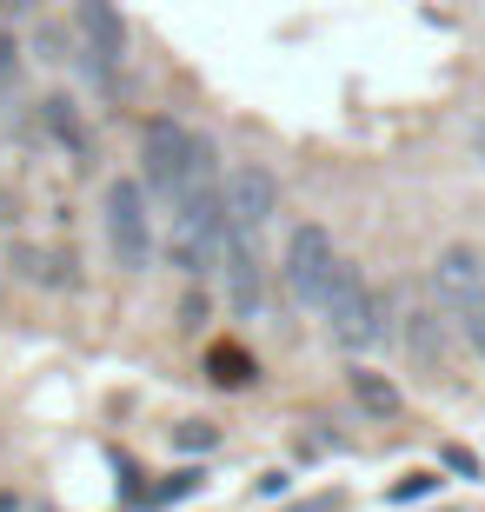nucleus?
<instances>
[{"instance_id":"obj_1","label":"nucleus","mask_w":485,"mask_h":512,"mask_svg":"<svg viewBox=\"0 0 485 512\" xmlns=\"http://www.w3.org/2000/svg\"><path fill=\"white\" fill-rule=\"evenodd\" d=\"M206 180H226L220 147H213L206 133H193L180 114H153L147 127H140V187H147L153 200L180 207V200H187L193 187H206Z\"/></svg>"},{"instance_id":"obj_2","label":"nucleus","mask_w":485,"mask_h":512,"mask_svg":"<svg viewBox=\"0 0 485 512\" xmlns=\"http://www.w3.org/2000/svg\"><path fill=\"white\" fill-rule=\"evenodd\" d=\"M319 320H326V340H333L339 353H353V360H359V353H373V346H386L392 333H399V300L379 293L353 260H339L333 286H326V306H319Z\"/></svg>"},{"instance_id":"obj_3","label":"nucleus","mask_w":485,"mask_h":512,"mask_svg":"<svg viewBox=\"0 0 485 512\" xmlns=\"http://www.w3.org/2000/svg\"><path fill=\"white\" fill-rule=\"evenodd\" d=\"M426 293L446 306L452 333L485 360V253L472 240H446L426 266Z\"/></svg>"},{"instance_id":"obj_4","label":"nucleus","mask_w":485,"mask_h":512,"mask_svg":"<svg viewBox=\"0 0 485 512\" xmlns=\"http://www.w3.org/2000/svg\"><path fill=\"white\" fill-rule=\"evenodd\" d=\"M160 247H167L173 273H187V280L220 273V253H226V180H206V187H193L187 200L173 207Z\"/></svg>"},{"instance_id":"obj_5","label":"nucleus","mask_w":485,"mask_h":512,"mask_svg":"<svg viewBox=\"0 0 485 512\" xmlns=\"http://www.w3.org/2000/svg\"><path fill=\"white\" fill-rule=\"evenodd\" d=\"M100 233H107V253L120 273H147L153 253H160V227H153V193L140 187V173H120L100 193Z\"/></svg>"},{"instance_id":"obj_6","label":"nucleus","mask_w":485,"mask_h":512,"mask_svg":"<svg viewBox=\"0 0 485 512\" xmlns=\"http://www.w3.org/2000/svg\"><path fill=\"white\" fill-rule=\"evenodd\" d=\"M339 240L319 220H299L293 233H286V253H280V280H286V300L293 306H306V313H319L326 306V286H333V273H339Z\"/></svg>"},{"instance_id":"obj_7","label":"nucleus","mask_w":485,"mask_h":512,"mask_svg":"<svg viewBox=\"0 0 485 512\" xmlns=\"http://www.w3.org/2000/svg\"><path fill=\"white\" fill-rule=\"evenodd\" d=\"M80 54L87 74L107 94H127V54H133V27L120 14V0H80Z\"/></svg>"},{"instance_id":"obj_8","label":"nucleus","mask_w":485,"mask_h":512,"mask_svg":"<svg viewBox=\"0 0 485 512\" xmlns=\"http://www.w3.org/2000/svg\"><path fill=\"white\" fill-rule=\"evenodd\" d=\"M273 213H280V180H273V167L240 160V167L226 173V227L260 240V233L273 227Z\"/></svg>"},{"instance_id":"obj_9","label":"nucleus","mask_w":485,"mask_h":512,"mask_svg":"<svg viewBox=\"0 0 485 512\" xmlns=\"http://www.w3.org/2000/svg\"><path fill=\"white\" fill-rule=\"evenodd\" d=\"M399 340H406L419 373H446V346H452L446 306L432 300V293H406V306H399Z\"/></svg>"},{"instance_id":"obj_10","label":"nucleus","mask_w":485,"mask_h":512,"mask_svg":"<svg viewBox=\"0 0 485 512\" xmlns=\"http://www.w3.org/2000/svg\"><path fill=\"white\" fill-rule=\"evenodd\" d=\"M220 273H226V300H233V313H240V320H253V313L266 306V260H260V240L226 227Z\"/></svg>"},{"instance_id":"obj_11","label":"nucleus","mask_w":485,"mask_h":512,"mask_svg":"<svg viewBox=\"0 0 485 512\" xmlns=\"http://www.w3.org/2000/svg\"><path fill=\"white\" fill-rule=\"evenodd\" d=\"M7 266H14L27 286H80L74 273H67V260L47 253V247H34V240H14V247H7Z\"/></svg>"},{"instance_id":"obj_12","label":"nucleus","mask_w":485,"mask_h":512,"mask_svg":"<svg viewBox=\"0 0 485 512\" xmlns=\"http://www.w3.org/2000/svg\"><path fill=\"white\" fill-rule=\"evenodd\" d=\"M40 127L54 133L74 160H87V153H94V140H87V127H80V107L67 94H47V100H40Z\"/></svg>"},{"instance_id":"obj_13","label":"nucleus","mask_w":485,"mask_h":512,"mask_svg":"<svg viewBox=\"0 0 485 512\" xmlns=\"http://www.w3.org/2000/svg\"><path fill=\"white\" fill-rule=\"evenodd\" d=\"M346 386H353V399H359V413H366V419H399V386H392L386 373H373V366L353 360Z\"/></svg>"},{"instance_id":"obj_14","label":"nucleus","mask_w":485,"mask_h":512,"mask_svg":"<svg viewBox=\"0 0 485 512\" xmlns=\"http://www.w3.org/2000/svg\"><path fill=\"white\" fill-rule=\"evenodd\" d=\"M213 380H220V386H253V380H260V366L246 360L240 346H213Z\"/></svg>"},{"instance_id":"obj_15","label":"nucleus","mask_w":485,"mask_h":512,"mask_svg":"<svg viewBox=\"0 0 485 512\" xmlns=\"http://www.w3.org/2000/svg\"><path fill=\"white\" fill-rule=\"evenodd\" d=\"M14 80H20V40L0 27V94H14Z\"/></svg>"},{"instance_id":"obj_16","label":"nucleus","mask_w":485,"mask_h":512,"mask_svg":"<svg viewBox=\"0 0 485 512\" xmlns=\"http://www.w3.org/2000/svg\"><path fill=\"white\" fill-rule=\"evenodd\" d=\"M34 54L47 60V67H54V60H67V27H54V20H47V27L34 34Z\"/></svg>"},{"instance_id":"obj_17","label":"nucleus","mask_w":485,"mask_h":512,"mask_svg":"<svg viewBox=\"0 0 485 512\" xmlns=\"http://www.w3.org/2000/svg\"><path fill=\"white\" fill-rule=\"evenodd\" d=\"M446 466H452V473H466V479H479V459H472L466 446H446Z\"/></svg>"},{"instance_id":"obj_18","label":"nucleus","mask_w":485,"mask_h":512,"mask_svg":"<svg viewBox=\"0 0 485 512\" xmlns=\"http://www.w3.org/2000/svg\"><path fill=\"white\" fill-rule=\"evenodd\" d=\"M213 439H220V433H213V426H180V446H200V453H206Z\"/></svg>"},{"instance_id":"obj_19","label":"nucleus","mask_w":485,"mask_h":512,"mask_svg":"<svg viewBox=\"0 0 485 512\" xmlns=\"http://www.w3.org/2000/svg\"><path fill=\"white\" fill-rule=\"evenodd\" d=\"M0 7H7V14H40L47 0H0Z\"/></svg>"},{"instance_id":"obj_20","label":"nucleus","mask_w":485,"mask_h":512,"mask_svg":"<svg viewBox=\"0 0 485 512\" xmlns=\"http://www.w3.org/2000/svg\"><path fill=\"white\" fill-rule=\"evenodd\" d=\"M7 220H14V193H0V227H7Z\"/></svg>"},{"instance_id":"obj_21","label":"nucleus","mask_w":485,"mask_h":512,"mask_svg":"<svg viewBox=\"0 0 485 512\" xmlns=\"http://www.w3.org/2000/svg\"><path fill=\"white\" fill-rule=\"evenodd\" d=\"M472 147H479V160H485V127H472Z\"/></svg>"}]
</instances>
